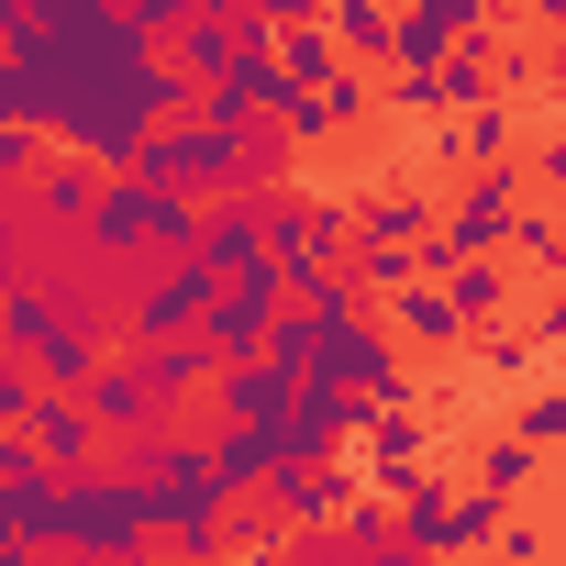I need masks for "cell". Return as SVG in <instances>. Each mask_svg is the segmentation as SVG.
Listing matches in <instances>:
<instances>
[{"label": "cell", "mask_w": 566, "mask_h": 566, "mask_svg": "<svg viewBox=\"0 0 566 566\" xmlns=\"http://www.w3.org/2000/svg\"><path fill=\"white\" fill-rule=\"evenodd\" d=\"M101 356H112V323H101V312L34 290V277H12V290H0V367H23L34 389H78Z\"/></svg>", "instance_id": "1"}, {"label": "cell", "mask_w": 566, "mask_h": 566, "mask_svg": "<svg viewBox=\"0 0 566 566\" xmlns=\"http://www.w3.org/2000/svg\"><path fill=\"white\" fill-rule=\"evenodd\" d=\"M356 389H334V378H290V400H277V422H266V444H277V467H323V455H345L356 444Z\"/></svg>", "instance_id": "6"}, {"label": "cell", "mask_w": 566, "mask_h": 566, "mask_svg": "<svg viewBox=\"0 0 566 566\" xmlns=\"http://www.w3.org/2000/svg\"><path fill=\"white\" fill-rule=\"evenodd\" d=\"M489 511H500L489 489H444V478L422 467V478L400 489V544H411V555H478Z\"/></svg>", "instance_id": "7"}, {"label": "cell", "mask_w": 566, "mask_h": 566, "mask_svg": "<svg viewBox=\"0 0 566 566\" xmlns=\"http://www.w3.org/2000/svg\"><path fill=\"white\" fill-rule=\"evenodd\" d=\"M0 222H23V200H12V189H0Z\"/></svg>", "instance_id": "32"}, {"label": "cell", "mask_w": 566, "mask_h": 566, "mask_svg": "<svg viewBox=\"0 0 566 566\" xmlns=\"http://www.w3.org/2000/svg\"><path fill=\"white\" fill-rule=\"evenodd\" d=\"M23 433H34V455H45L56 478H78V467H101V455H112V444H101V422L78 411V389H34Z\"/></svg>", "instance_id": "12"}, {"label": "cell", "mask_w": 566, "mask_h": 566, "mask_svg": "<svg viewBox=\"0 0 566 566\" xmlns=\"http://www.w3.org/2000/svg\"><path fill=\"white\" fill-rule=\"evenodd\" d=\"M277 400H290V378H277L266 356H233V367H211V411H222V422H277Z\"/></svg>", "instance_id": "16"}, {"label": "cell", "mask_w": 566, "mask_h": 566, "mask_svg": "<svg viewBox=\"0 0 566 566\" xmlns=\"http://www.w3.org/2000/svg\"><path fill=\"white\" fill-rule=\"evenodd\" d=\"M244 12H266V23H312L323 0H244Z\"/></svg>", "instance_id": "29"}, {"label": "cell", "mask_w": 566, "mask_h": 566, "mask_svg": "<svg viewBox=\"0 0 566 566\" xmlns=\"http://www.w3.org/2000/svg\"><path fill=\"white\" fill-rule=\"evenodd\" d=\"M0 533H12V544H56V467L0 478Z\"/></svg>", "instance_id": "21"}, {"label": "cell", "mask_w": 566, "mask_h": 566, "mask_svg": "<svg viewBox=\"0 0 566 566\" xmlns=\"http://www.w3.org/2000/svg\"><path fill=\"white\" fill-rule=\"evenodd\" d=\"M23 23H34V0H0V45H12V34H23Z\"/></svg>", "instance_id": "30"}, {"label": "cell", "mask_w": 566, "mask_h": 566, "mask_svg": "<svg viewBox=\"0 0 566 566\" xmlns=\"http://www.w3.org/2000/svg\"><path fill=\"white\" fill-rule=\"evenodd\" d=\"M389 12H400V0H323V34H334V56L345 67H389Z\"/></svg>", "instance_id": "15"}, {"label": "cell", "mask_w": 566, "mask_h": 566, "mask_svg": "<svg viewBox=\"0 0 566 566\" xmlns=\"http://www.w3.org/2000/svg\"><path fill=\"white\" fill-rule=\"evenodd\" d=\"M255 222H266V266H277V277L345 255V200H334V189H290V178H277V189L255 200Z\"/></svg>", "instance_id": "4"}, {"label": "cell", "mask_w": 566, "mask_h": 566, "mask_svg": "<svg viewBox=\"0 0 566 566\" xmlns=\"http://www.w3.org/2000/svg\"><path fill=\"white\" fill-rule=\"evenodd\" d=\"M123 367L145 378V400L167 422H189V400H211V345L200 334H156V345H123Z\"/></svg>", "instance_id": "10"}, {"label": "cell", "mask_w": 566, "mask_h": 566, "mask_svg": "<svg viewBox=\"0 0 566 566\" xmlns=\"http://www.w3.org/2000/svg\"><path fill=\"white\" fill-rule=\"evenodd\" d=\"M533 478H544V444H522L511 422H489L478 433V489L489 500H533Z\"/></svg>", "instance_id": "20"}, {"label": "cell", "mask_w": 566, "mask_h": 566, "mask_svg": "<svg viewBox=\"0 0 566 566\" xmlns=\"http://www.w3.org/2000/svg\"><path fill=\"white\" fill-rule=\"evenodd\" d=\"M12 277H34V255H23V222H0V290Z\"/></svg>", "instance_id": "26"}, {"label": "cell", "mask_w": 566, "mask_h": 566, "mask_svg": "<svg viewBox=\"0 0 566 566\" xmlns=\"http://www.w3.org/2000/svg\"><path fill=\"white\" fill-rule=\"evenodd\" d=\"M78 411L101 422V444H134V433H156V422H167V411L145 400V378L123 367V345H112V356H101V367L78 378Z\"/></svg>", "instance_id": "11"}, {"label": "cell", "mask_w": 566, "mask_h": 566, "mask_svg": "<svg viewBox=\"0 0 566 566\" xmlns=\"http://www.w3.org/2000/svg\"><path fill=\"white\" fill-rule=\"evenodd\" d=\"M145 544H156L167 566H222L244 533H233V500H222V489H156V522H145Z\"/></svg>", "instance_id": "8"}, {"label": "cell", "mask_w": 566, "mask_h": 566, "mask_svg": "<svg viewBox=\"0 0 566 566\" xmlns=\"http://www.w3.org/2000/svg\"><path fill=\"white\" fill-rule=\"evenodd\" d=\"M378 112H389V123H433V112H444V78H433V67H400Z\"/></svg>", "instance_id": "23"}, {"label": "cell", "mask_w": 566, "mask_h": 566, "mask_svg": "<svg viewBox=\"0 0 566 566\" xmlns=\"http://www.w3.org/2000/svg\"><path fill=\"white\" fill-rule=\"evenodd\" d=\"M511 433H522V444H566V389H522Z\"/></svg>", "instance_id": "24"}, {"label": "cell", "mask_w": 566, "mask_h": 566, "mask_svg": "<svg viewBox=\"0 0 566 566\" xmlns=\"http://www.w3.org/2000/svg\"><path fill=\"white\" fill-rule=\"evenodd\" d=\"M433 233V189H378V200H345V244H422Z\"/></svg>", "instance_id": "14"}, {"label": "cell", "mask_w": 566, "mask_h": 566, "mask_svg": "<svg viewBox=\"0 0 566 566\" xmlns=\"http://www.w3.org/2000/svg\"><path fill=\"white\" fill-rule=\"evenodd\" d=\"M500 255H511V277H555V266H566V222H555V200H533V189H522V211H511Z\"/></svg>", "instance_id": "17"}, {"label": "cell", "mask_w": 566, "mask_h": 566, "mask_svg": "<svg viewBox=\"0 0 566 566\" xmlns=\"http://www.w3.org/2000/svg\"><path fill=\"white\" fill-rule=\"evenodd\" d=\"M411 23H433V34H478L489 23V0H400Z\"/></svg>", "instance_id": "25"}, {"label": "cell", "mask_w": 566, "mask_h": 566, "mask_svg": "<svg viewBox=\"0 0 566 566\" xmlns=\"http://www.w3.org/2000/svg\"><path fill=\"white\" fill-rule=\"evenodd\" d=\"M200 233V200L189 189H156V178H101V200H90V222H78V244L101 255V266H156V255H178Z\"/></svg>", "instance_id": "3"}, {"label": "cell", "mask_w": 566, "mask_h": 566, "mask_svg": "<svg viewBox=\"0 0 566 566\" xmlns=\"http://www.w3.org/2000/svg\"><path fill=\"white\" fill-rule=\"evenodd\" d=\"M145 522H156V489H145L134 455H101V467L56 478V555H67V566H112V555H134Z\"/></svg>", "instance_id": "2"}, {"label": "cell", "mask_w": 566, "mask_h": 566, "mask_svg": "<svg viewBox=\"0 0 566 566\" xmlns=\"http://www.w3.org/2000/svg\"><path fill=\"white\" fill-rule=\"evenodd\" d=\"M112 566H167V555H156V544H134V555H112Z\"/></svg>", "instance_id": "31"}, {"label": "cell", "mask_w": 566, "mask_h": 566, "mask_svg": "<svg viewBox=\"0 0 566 566\" xmlns=\"http://www.w3.org/2000/svg\"><path fill=\"white\" fill-rule=\"evenodd\" d=\"M389 345H400V356H455V345H467L444 277H400V290H389Z\"/></svg>", "instance_id": "13"}, {"label": "cell", "mask_w": 566, "mask_h": 566, "mask_svg": "<svg viewBox=\"0 0 566 566\" xmlns=\"http://www.w3.org/2000/svg\"><path fill=\"white\" fill-rule=\"evenodd\" d=\"M45 145H56L45 123H0V189H12V200H23V178L45 167Z\"/></svg>", "instance_id": "22"}, {"label": "cell", "mask_w": 566, "mask_h": 566, "mask_svg": "<svg viewBox=\"0 0 566 566\" xmlns=\"http://www.w3.org/2000/svg\"><path fill=\"white\" fill-rule=\"evenodd\" d=\"M112 0H34V23H101Z\"/></svg>", "instance_id": "27"}, {"label": "cell", "mask_w": 566, "mask_h": 566, "mask_svg": "<svg viewBox=\"0 0 566 566\" xmlns=\"http://www.w3.org/2000/svg\"><path fill=\"white\" fill-rule=\"evenodd\" d=\"M266 467H277L266 422H211V489H222V500H244V489H255Z\"/></svg>", "instance_id": "19"}, {"label": "cell", "mask_w": 566, "mask_h": 566, "mask_svg": "<svg viewBox=\"0 0 566 566\" xmlns=\"http://www.w3.org/2000/svg\"><path fill=\"white\" fill-rule=\"evenodd\" d=\"M444 301H455V323L478 334V323H500V312L522 301V277H511V255H467V266L444 277Z\"/></svg>", "instance_id": "18"}, {"label": "cell", "mask_w": 566, "mask_h": 566, "mask_svg": "<svg viewBox=\"0 0 566 566\" xmlns=\"http://www.w3.org/2000/svg\"><path fill=\"white\" fill-rule=\"evenodd\" d=\"M0 566H67L56 544H12V533H0Z\"/></svg>", "instance_id": "28"}, {"label": "cell", "mask_w": 566, "mask_h": 566, "mask_svg": "<svg viewBox=\"0 0 566 566\" xmlns=\"http://www.w3.org/2000/svg\"><path fill=\"white\" fill-rule=\"evenodd\" d=\"M101 178H112V167H90V156H67V145H45V167L23 178V222H34V233H67V244H78V222H90V200H101Z\"/></svg>", "instance_id": "9"}, {"label": "cell", "mask_w": 566, "mask_h": 566, "mask_svg": "<svg viewBox=\"0 0 566 566\" xmlns=\"http://www.w3.org/2000/svg\"><path fill=\"white\" fill-rule=\"evenodd\" d=\"M211 277H222V266H200L189 244H178V255H156V266L134 277V301H123V345H156V334H200V312H211Z\"/></svg>", "instance_id": "5"}]
</instances>
